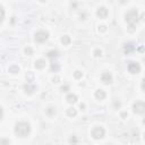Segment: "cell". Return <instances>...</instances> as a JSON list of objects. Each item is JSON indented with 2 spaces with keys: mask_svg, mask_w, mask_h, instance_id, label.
Segmentation results:
<instances>
[{
  "mask_svg": "<svg viewBox=\"0 0 145 145\" xmlns=\"http://www.w3.org/2000/svg\"><path fill=\"white\" fill-rule=\"evenodd\" d=\"M19 71V67L18 66H11L9 67V73H12V74H16Z\"/></svg>",
  "mask_w": 145,
  "mask_h": 145,
  "instance_id": "cell-17",
  "label": "cell"
},
{
  "mask_svg": "<svg viewBox=\"0 0 145 145\" xmlns=\"http://www.w3.org/2000/svg\"><path fill=\"white\" fill-rule=\"evenodd\" d=\"M3 17H5V10H3V8L0 6V23L2 22Z\"/></svg>",
  "mask_w": 145,
  "mask_h": 145,
  "instance_id": "cell-21",
  "label": "cell"
},
{
  "mask_svg": "<svg viewBox=\"0 0 145 145\" xmlns=\"http://www.w3.org/2000/svg\"><path fill=\"white\" fill-rule=\"evenodd\" d=\"M53 82L54 83H58L59 82V77H53Z\"/></svg>",
  "mask_w": 145,
  "mask_h": 145,
  "instance_id": "cell-29",
  "label": "cell"
},
{
  "mask_svg": "<svg viewBox=\"0 0 145 145\" xmlns=\"http://www.w3.org/2000/svg\"><path fill=\"white\" fill-rule=\"evenodd\" d=\"M70 142H75V143H76L77 140H76V138H73V137H71V138H70Z\"/></svg>",
  "mask_w": 145,
  "mask_h": 145,
  "instance_id": "cell-31",
  "label": "cell"
},
{
  "mask_svg": "<svg viewBox=\"0 0 145 145\" xmlns=\"http://www.w3.org/2000/svg\"><path fill=\"white\" fill-rule=\"evenodd\" d=\"M33 78H34V75L32 74V73H27L26 75V79L28 83H31V82H33Z\"/></svg>",
  "mask_w": 145,
  "mask_h": 145,
  "instance_id": "cell-19",
  "label": "cell"
},
{
  "mask_svg": "<svg viewBox=\"0 0 145 145\" xmlns=\"http://www.w3.org/2000/svg\"><path fill=\"white\" fill-rule=\"evenodd\" d=\"M98 16L100 18H106L108 16V9L104 7H101L98 9Z\"/></svg>",
  "mask_w": 145,
  "mask_h": 145,
  "instance_id": "cell-9",
  "label": "cell"
},
{
  "mask_svg": "<svg viewBox=\"0 0 145 145\" xmlns=\"http://www.w3.org/2000/svg\"><path fill=\"white\" fill-rule=\"evenodd\" d=\"M0 143H1V144H9V141H5V140H2V141H0Z\"/></svg>",
  "mask_w": 145,
  "mask_h": 145,
  "instance_id": "cell-27",
  "label": "cell"
},
{
  "mask_svg": "<svg viewBox=\"0 0 145 145\" xmlns=\"http://www.w3.org/2000/svg\"><path fill=\"white\" fill-rule=\"evenodd\" d=\"M95 98L98 99V100H103V99L106 98V92H104L103 90H98V91L95 92Z\"/></svg>",
  "mask_w": 145,
  "mask_h": 145,
  "instance_id": "cell-11",
  "label": "cell"
},
{
  "mask_svg": "<svg viewBox=\"0 0 145 145\" xmlns=\"http://www.w3.org/2000/svg\"><path fill=\"white\" fill-rule=\"evenodd\" d=\"M67 115L69 116V117H75V116L77 115V111L75 108H69L68 110H67Z\"/></svg>",
  "mask_w": 145,
  "mask_h": 145,
  "instance_id": "cell-16",
  "label": "cell"
},
{
  "mask_svg": "<svg viewBox=\"0 0 145 145\" xmlns=\"http://www.w3.org/2000/svg\"><path fill=\"white\" fill-rule=\"evenodd\" d=\"M128 70H129V73H132V74H138L141 71V66L138 62H129V65H128Z\"/></svg>",
  "mask_w": 145,
  "mask_h": 145,
  "instance_id": "cell-6",
  "label": "cell"
},
{
  "mask_svg": "<svg viewBox=\"0 0 145 145\" xmlns=\"http://www.w3.org/2000/svg\"><path fill=\"white\" fill-rule=\"evenodd\" d=\"M30 132H31V126L27 123L22 121V123L16 124L15 133H16V135H18L19 137H26V136L30 134Z\"/></svg>",
  "mask_w": 145,
  "mask_h": 145,
  "instance_id": "cell-1",
  "label": "cell"
},
{
  "mask_svg": "<svg viewBox=\"0 0 145 145\" xmlns=\"http://www.w3.org/2000/svg\"><path fill=\"white\" fill-rule=\"evenodd\" d=\"M79 108H81L82 110H84V109H85V104H83V103H82L81 106H79Z\"/></svg>",
  "mask_w": 145,
  "mask_h": 145,
  "instance_id": "cell-30",
  "label": "cell"
},
{
  "mask_svg": "<svg viewBox=\"0 0 145 145\" xmlns=\"http://www.w3.org/2000/svg\"><path fill=\"white\" fill-rule=\"evenodd\" d=\"M99 31H101V32H106V31H107V26H104V25L99 26Z\"/></svg>",
  "mask_w": 145,
  "mask_h": 145,
  "instance_id": "cell-24",
  "label": "cell"
},
{
  "mask_svg": "<svg viewBox=\"0 0 145 145\" xmlns=\"http://www.w3.org/2000/svg\"><path fill=\"white\" fill-rule=\"evenodd\" d=\"M61 91H62V92H67V91H69V86H68V85H64V86H61Z\"/></svg>",
  "mask_w": 145,
  "mask_h": 145,
  "instance_id": "cell-25",
  "label": "cell"
},
{
  "mask_svg": "<svg viewBox=\"0 0 145 145\" xmlns=\"http://www.w3.org/2000/svg\"><path fill=\"white\" fill-rule=\"evenodd\" d=\"M101 79L104 84H110L112 82V75L110 73H103L102 76H101Z\"/></svg>",
  "mask_w": 145,
  "mask_h": 145,
  "instance_id": "cell-7",
  "label": "cell"
},
{
  "mask_svg": "<svg viewBox=\"0 0 145 145\" xmlns=\"http://www.w3.org/2000/svg\"><path fill=\"white\" fill-rule=\"evenodd\" d=\"M82 76H83V73H82V71H79V70H76L74 73V77L75 78H82Z\"/></svg>",
  "mask_w": 145,
  "mask_h": 145,
  "instance_id": "cell-20",
  "label": "cell"
},
{
  "mask_svg": "<svg viewBox=\"0 0 145 145\" xmlns=\"http://www.w3.org/2000/svg\"><path fill=\"white\" fill-rule=\"evenodd\" d=\"M44 66H45V61L43 59H39V60H36V61H35V67H36V68L42 69Z\"/></svg>",
  "mask_w": 145,
  "mask_h": 145,
  "instance_id": "cell-13",
  "label": "cell"
},
{
  "mask_svg": "<svg viewBox=\"0 0 145 145\" xmlns=\"http://www.w3.org/2000/svg\"><path fill=\"white\" fill-rule=\"evenodd\" d=\"M47 112H48V115L52 116V115H54V113H56V110H54V109H53V108H48Z\"/></svg>",
  "mask_w": 145,
  "mask_h": 145,
  "instance_id": "cell-23",
  "label": "cell"
},
{
  "mask_svg": "<svg viewBox=\"0 0 145 145\" xmlns=\"http://www.w3.org/2000/svg\"><path fill=\"white\" fill-rule=\"evenodd\" d=\"M24 90H25V93L27 94H32L33 92L36 90V87H35V85H33L32 83H27L26 85L24 86Z\"/></svg>",
  "mask_w": 145,
  "mask_h": 145,
  "instance_id": "cell-8",
  "label": "cell"
},
{
  "mask_svg": "<svg viewBox=\"0 0 145 145\" xmlns=\"http://www.w3.org/2000/svg\"><path fill=\"white\" fill-rule=\"evenodd\" d=\"M121 116H123V117H126V116H127V113H126V112H123V113H121Z\"/></svg>",
  "mask_w": 145,
  "mask_h": 145,
  "instance_id": "cell-32",
  "label": "cell"
},
{
  "mask_svg": "<svg viewBox=\"0 0 145 145\" xmlns=\"http://www.w3.org/2000/svg\"><path fill=\"white\" fill-rule=\"evenodd\" d=\"M40 1H41V2H45V1H47V0H40Z\"/></svg>",
  "mask_w": 145,
  "mask_h": 145,
  "instance_id": "cell-33",
  "label": "cell"
},
{
  "mask_svg": "<svg viewBox=\"0 0 145 145\" xmlns=\"http://www.w3.org/2000/svg\"><path fill=\"white\" fill-rule=\"evenodd\" d=\"M67 101L69 103H75V102H77V96L75 94H68L67 95Z\"/></svg>",
  "mask_w": 145,
  "mask_h": 145,
  "instance_id": "cell-12",
  "label": "cell"
},
{
  "mask_svg": "<svg viewBox=\"0 0 145 145\" xmlns=\"http://www.w3.org/2000/svg\"><path fill=\"white\" fill-rule=\"evenodd\" d=\"M70 41H71V40H70V37H69L68 35H65V36L61 37V43L64 45H68L69 43H70Z\"/></svg>",
  "mask_w": 145,
  "mask_h": 145,
  "instance_id": "cell-15",
  "label": "cell"
},
{
  "mask_svg": "<svg viewBox=\"0 0 145 145\" xmlns=\"http://www.w3.org/2000/svg\"><path fill=\"white\" fill-rule=\"evenodd\" d=\"M25 53H26V54H28V56L33 54V50H32V48H30V47L25 48Z\"/></svg>",
  "mask_w": 145,
  "mask_h": 145,
  "instance_id": "cell-22",
  "label": "cell"
},
{
  "mask_svg": "<svg viewBox=\"0 0 145 145\" xmlns=\"http://www.w3.org/2000/svg\"><path fill=\"white\" fill-rule=\"evenodd\" d=\"M59 56V52L57 51V50H51V51H49L48 52V57H49V58H57V57Z\"/></svg>",
  "mask_w": 145,
  "mask_h": 145,
  "instance_id": "cell-14",
  "label": "cell"
},
{
  "mask_svg": "<svg viewBox=\"0 0 145 145\" xmlns=\"http://www.w3.org/2000/svg\"><path fill=\"white\" fill-rule=\"evenodd\" d=\"M2 115H3V111H2V109L0 108V120H1V118H2Z\"/></svg>",
  "mask_w": 145,
  "mask_h": 145,
  "instance_id": "cell-28",
  "label": "cell"
},
{
  "mask_svg": "<svg viewBox=\"0 0 145 145\" xmlns=\"http://www.w3.org/2000/svg\"><path fill=\"white\" fill-rule=\"evenodd\" d=\"M101 54H102V52H101V50H95V51H94V56H96V57H100Z\"/></svg>",
  "mask_w": 145,
  "mask_h": 145,
  "instance_id": "cell-26",
  "label": "cell"
},
{
  "mask_svg": "<svg viewBox=\"0 0 145 145\" xmlns=\"http://www.w3.org/2000/svg\"><path fill=\"white\" fill-rule=\"evenodd\" d=\"M124 50H125V53L129 54V53H132V52L135 50V45H134L133 43H126Z\"/></svg>",
  "mask_w": 145,
  "mask_h": 145,
  "instance_id": "cell-10",
  "label": "cell"
},
{
  "mask_svg": "<svg viewBox=\"0 0 145 145\" xmlns=\"http://www.w3.org/2000/svg\"><path fill=\"white\" fill-rule=\"evenodd\" d=\"M138 20V12L137 10H130L126 14V22L129 25V31L133 32L136 27V23Z\"/></svg>",
  "mask_w": 145,
  "mask_h": 145,
  "instance_id": "cell-2",
  "label": "cell"
},
{
  "mask_svg": "<svg viewBox=\"0 0 145 145\" xmlns=\"http://www.w3.org/2000/svg\"><path fill=\"white\" fill-rule=\"evenodd\" d=\"M51 70L54 71V73H57V71L59 70V65L57 64V62H52L51 64Z\"/></svg>",
  "mask_w": 145,
  "mask_h": 145,
  "instance_id": "cell-18",
  "label": "cell"
},
{
  "mask_svg": "<svg viewBox=\"0 0 145 145\" xmlns=\"http://www.w3.org/2000/svg\"><path fill=\"white\" fill-rule=\"evenodd\" d=\"M104 134H106V132H104V129L102 127H95L93 130H92V136H93L95 140H100V138H102L104 136Z\"/></svg>",
  "mask_w": 145,
  "mask_h": 145,
  "instance_id": "cell-5",
  "label": "cell"
},
{
  "mask_svg": "<svg viewBox=\"0 0 145 145\" xmlns=\"http://www.w3.org/2000/svg\"><path fill=\"white\" fill-rule=\"evenodd\" d=\"M48 36H49L48 32H45V31H39V32L35 33V41L37 43H43V42H45L48 40Z\"/></svg>",
  "mask_w": 145,
  "mask_h": 145,
  "instance_id": "cell-3",
  "label": "cell"
},
{
  "mask_svg": "<svg viewBox=\"0 0 145 145\" xmlns=\"http://www.w3.org/2000/svg\"><path fill=\"white\" fill-rule=\"evenodd\" d=\"M133 109H134V112L140 113V115H143V113L145 112V103H144V102H142V101H137V102L134 103Z\"/></svg>",
  "mask_w": 145,
  "mask_h": 145,
  "instance_id": "cell-4",
  "label": "cell"
}]
</instances>
